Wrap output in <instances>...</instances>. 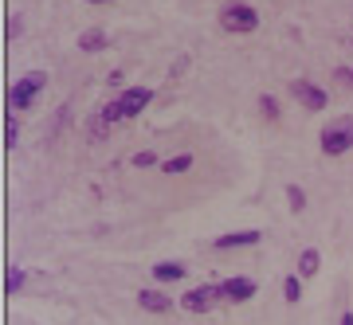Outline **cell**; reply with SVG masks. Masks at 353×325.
Wrapping results in <instances>:
<instances>
[{
    "label": "cell",
    "mask_w": 353,
    "mask_h": 325,
    "mask_svg": "<svg viewBox=\"0 0 353 325\" xmlns=\"http://www.w3.org/2000/svg\"><path fill=\"white\" fill-rule=\"evenodd\" d=\"M153 102V87H122L114 94L106 106L99 110L102 125H114V122H130V118H138L145 114V106Z\"/></svg>",
    "instance_id": "6da1fadb"
},
{
    "label": "cell",
    "mask_w": 353,
    "mask_h": 325,
    "mask_svg": "<svg viewBox=\"0 0 353 325\" xmlns=\"http://www.w3.org/2000/svg\"><path fill=\"white\" fill-rule=\"evenodd\" d=\"M318 149L326 153V157H341V153L353 149V114H338V118H330V122L322 125Z\"/></svg>",
    "instance_id": "7a4b0ae2"
},
{
    "label": "cell",
    "mask_w": 353,
    "mask_h": 325,
    "mask_svg": "<svg viewBox=\"0 0 353 325\" xmlns=\"http://www.w3.org/2000/svg\"><path fill=\"white\" fill-rule=\"evenodd\" d=\"M216 24L224 28L228 36H252L255 28H259V12H255L252 4H243V0H232V4L220 8Z\"/></svg>",
    "instance_id": "3957f363"
},
{
    "label": "cell",
    "mask_w": 353,
    "mask_h": 325,
    "mask_svg": "<svg viewBox=\"0 0 353 325\" xmlns=\"http://www.w3.org/2000/svg\"><path fill=\"white\" fill-rule=\"evenodd\" d=\"M43 87H48V75H43V71H28V75H20L12 87H8V110H12V114L32 110Z\"/></svg>",
    "instance_id": "277c9868"
},
{
    "label": "cell",
    "mask_w": 353,
    "mask_h": 325,
    "mask_svg": "<svg viewBox=\"0 0 353 325\" xmlns=\"http://www.w3.org/2000/svg\"><path fill=\"white\" fill-rule=\"evenodd\" d=\"M220 302H224V298H220V286H216V282H204V286L185 290L176 306H181L185 313H212L216 306H220Z\"/></svg>",
    "instance_id": "5b68a950"
},
{
    "label": "cell",
    "mask_w": 353,
    "mask_h": 325,
    "mask_svg": "<svg viewBox=\"0 0 353 325\" xmlns=\"http://www.w3.org/2000/svg\"><path fill=\"white\" fill-rule=\"evenodd\" d=\"M290 98L299 102L306 114H322L330 106V94L318 87V83H310V78H294V83H290Z\"/></svg>",
    "instance_id": "8992f818"
},
{
    "label": "cell",
    "mask_w": 353,
    "mask_h": 325,
    "mask_svg": "<svg viewBox=\"0 0 353 325\" xmlns=\"http://www.w3.org/2000/svg\"><path fill=\"white\" fill-rule=\"evenodd\" d=\"M220 286V298L228 302V306H243V302H252L255 298V278H248V275H232V278H220L216 282Z\"/></svg>",
    "instance_id": "52a82bcc"
},
{
    "label": "cell",
    "mask_w": 353,
    "mask_h": 325,
    "mask_svg": "<svg viewBox=\"0 0 353 325\" xmlns=\"http://www.w3.org/2000/svg\"><path fill=\"white\" fill-rule=\"evenodd\" d=\"M263 239V231H255V227H243V231H228V235H216L212 247L216 251H236V247H255Z\"/></svg>",
    "instance_id": "ba28073f"
},
{
    "label": "cell",
    "mask_w": 353,
    "mask_h": 325,
    "mask_svg": "<svg viewBox=\"0 0 353 325\" xmlns=\"http://www.w3.org/2000/svg\"><path fill=\"white\" fill-rule=\"evenodd\" d=\"M153 282H161V286H169V282H181V278L189 275V266L176 263V259H165V263H153Z\"/></svg>",
    "instance_id": "9c48e42d"
},
{
    "label": "cell",
    "mask_w": 353,
    "mask_h": 325,
    "mask_svg": "<svg viewBox=\"0 0 353 325\" xmlns=\"http://www.w3.org/2000/svg\"><path fill=\"white\" fill-rule=\"evenodd\" d=\"M138 306L145 313H169L176 302L169 298V294H161V290H138Z\"/></svg>",
    "instance_id": "30bf717a"
},
{
    "label": "cell",
    "mask_w": 353,
    "mask_h": 325,
    "mask_svg": "<svg viewBox=\"0 0 353 325\" xmlns=\"http://www.w3.org/2000/svg\"><path fill=\"white\" fill-rule=\"evenodd\" d=\"M110 48V36L102 32V28H87L83 36H79V51L83 55H99V51H106Z\"/></svg>",
    "instance_id": "8fae6325"
},
{
    "label": "cell",
    "mask_w": 353,
    "mask_h": 325,
    "mask_svg": "<svg viewBox=\"0 0 353 325\" xmlns=\"http://www.w3.org/2000/svg\"><path fill=\"white\" fill-rule=\"evenodd\" d=\"M24 282H28V271H20L16 263L4 266V294H8V298H16V294L24 290Z\"/></svg>",
    "instance_id": "7c38bea8"
},
{
    "label": "cell",
    "mask_w": 353,
    "mask_h": 325,
    "mask_svg": "<svg viewBox=\"0 0 353 325\" xmlns=\"http://www.w3.org/2000/svg\"><path fill=\"white\" fill-rule=\"evenodd\" d=\"M318 266H322V251H318V247H303V255H299V275L314 278Z\"/></svg>",
    "instance_id": "4fadbf2b"
},
{
    "label": "cell",
    "mask_w": 353,
    "mask_h": 325,
    "mask_svg": "<svg viewBox=\"0 0 353 325\" xmlns=\"http://www.w3.org/2000/svg\"><path fill=\"white\" fill-rule=\"evenodd\" d=\"M165 176H181V173H189L192 169V153H176V157H165L161 165H157Z\"/></svg>",
    "instance_id": "5bb4252c"
},
{
    "label": "cell",
    "mask_w": 353,
    "mask_h": 325,
    "mask_svg": "<svg viewBox=\"0 0 353 325\" xmlns=\"http://www.w3.org/2000/svg\"><path fill=\"white\" fill-rule=\"evenodd\" d=\"M299 298H303V275L294 271V275L283 278V302H290V306H299Z\"/></svg>",
    "instance_id": "9a60e30c"
},
{
    "label": "cell",
    "mask_w": 353,
    "mask_h": 325,
    "mask_svg": "<svg viewBox=\"0 0 353 325\" xmlns=\"http://www.w3.org/2000/svg\"><path fill=\"white\" fill-rule=\"evenodd\" d=\"M16 145H20V125H16V114L8 110V114H4V149L12 153Z\"/></svg>",
    "instance_id": "2e32d148"
},
{
    "label": "cell",
    "mask_w": 353,
    "mask_h": 325,
    "mask_svg": "<svg viewBox=\"0 0 353 325\" xmlns=\"http://www.w3.org/2000/svg\"><path fill=\"white\" fill-rule=\"evenodd\" d=\"M16 36H24V20H20V12H8L4 16V39L12 43Z\"/></svg>",
    "instance_id": "e0dca14e"
},
{
    "label": "cell",
    "mask_w": 353,
    "mask_h": 325,
    "mask_svg": "<svg viewBox=\"0 0 353 325\" xmlns=\"http://www.w3.org/2000/svg\"><path fill=\"white\" fill-rule=\"evenodd\" d=\"M287 208H290L294 216H299V212L306 208V192H303L299 185H287Z\"/></svg>",
    "instance_id": "ac0fdd59"
},
{
    "label": "cell",
    "mask_w": 353,
    "mask_h": 325,
    "mask_svg": "<svg viewBox=\"0 0 353 325\" xmlns=\"http://www.w3.org/2000/svg\"><path fill=\"white\" fill-rule=\"evenodd\" d=\"M259 114H263L267 122H279V98H271V94H259Z\"/></svg>",
    "instance_id": "d6986e66"
},
{
    "label": "cell",
    "mask_w": 353,
    "mask_h": 325,
    "mask_svg": "<svg viewBox=\"0 0 353 325\" xmlns=\"http://www.w3.org/2000/svg\"><path fill=\"white\" fill-rule=\"evenodd\" d=\"M153 165H161V157L153 149H141V153H134V169H153Z\"/></svg>",
    "instance_id": "ffe728a7"
},
{
    "label": "cell",
    "mask_w": 353,
    "mask_h": 325,
    "mask_svg": "<svg viewBox=\"0 0 353 325\" xmlns=\"http://www.w3.org/2000/svg\"><path fill=\"white\" fill-rule=\"evenodd\" d=\"M334 83H345V87H353V67H334Z\"/></svg>",
    "instance_id": "44dd1931"
},
{
    "label": "cell",
    "mask_w": 353,
    "mask_h": 325,
    "mask_svg": "<svg viewBox=\"0 0 353 325\" xmlns=\"http://www.w3.org/2000/svg\"><path fill=\"white\" fill-rule=\"evenodd\" d=\"M338 325H353V313L345 310V313H341V317H338Z\"/></svg>",
    "instance_id": "7402d4cb"
},
{
    "label": "cell",
    "mask_w": 353,
    "mask_h": 325,
    "mask_svg": "<svg viewBox=\"0 0 353 325\" xmlns=\"http://www.w3.org/2000/svg\"><path fill=\"white\" fill-rule=\"evenodd\" d=\"M87 4H114V0H87Z\"/></svg>",
    "instance_id": "603a6c76"
}]
</instances>
